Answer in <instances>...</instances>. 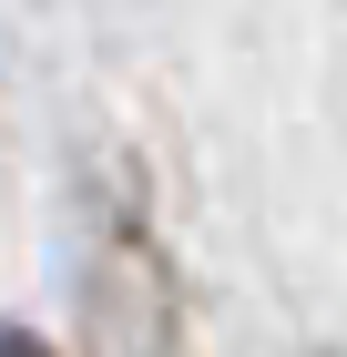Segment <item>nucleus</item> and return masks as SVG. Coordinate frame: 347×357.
Here are the masks:
<instances>
[{"instance_id": "f257e3e1", "label": "nucleus", "mask_w": 347, "mask_h": 357, "mask_svg": "<svg viewBox=\"0 0 347 357\" xmlns=\"http://www.w3.org/2000/svg\"><path fill=\"white\" fill-rule=\"evenodd\" d=\"M133 317H143V337H163V347H174V317H163V266H154V245H143V235H123V245H112V266H103V286H92V347H103V357H143V347H133Z\"/></svg>"}, {"instance_id": "f03ea898", "label": "nucleus", "mask_w": 347, "mask_h": 357, "mask_svg": "<svg viewBox=\"0 0 347 357\" xmlns=\"http://www.w3.org/2000/svg\"><path fill=\"white\" fill-rule=\"evenodd\" d=\"M0 357H52L41 337H21V327H0Z\"/></svg>"}]
</instances>
